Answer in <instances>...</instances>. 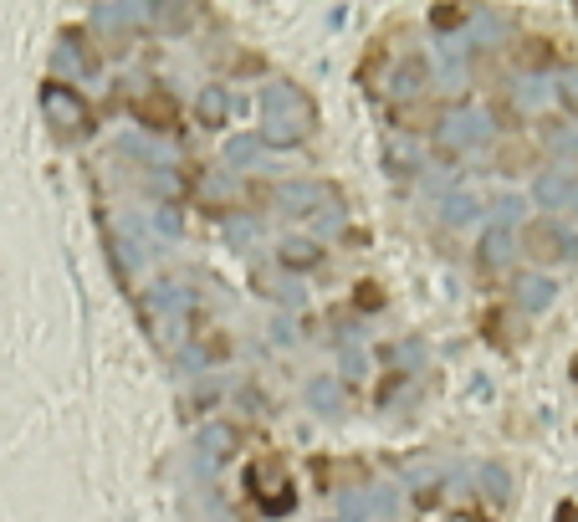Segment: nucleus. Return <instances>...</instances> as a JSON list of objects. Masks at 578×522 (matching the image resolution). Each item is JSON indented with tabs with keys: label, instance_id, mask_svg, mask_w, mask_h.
Segmentation results:
<instances>
[]
</instances>
